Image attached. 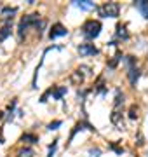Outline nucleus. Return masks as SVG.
Wrapping results in <instances>:
<instances>
[{
  "label": "nucleus",
  "instance_id": "obj_17",
  "mask_svg": "<svg viewBox=\"0 0 148 157\" xmlns=\"http://www.w3.org/2000/svg\"><path fill=\"white\" fill-rule=\"evenodd\" d=\"M120 103H124V94L117 91V96H115V107H120Z\"/></svg>",
  "mask_w": 148,
  "mask_h": 157
},
{
  "label": "nucleus",
  "instance_id": "obj_16",
  "mask_svg": "<svg viewBox=\"0 0 148 157\" xmlns=\"http://www.w3.org/2000/svg\"><path fill=\"white\" fill-rule=\"evenodd\" d=\"M17 157H33V150L31 148H21L17 152Z\"/></svg>",
  "mask_w": 148,
  "mask_h": 157
},
{
  "label": "nucleus",
  "instance_id": "obj_21",
  "mask_svg": "<svg viewBox=\"0 0 148 157\" xmlns=\"http://www.w3.org/2000/svg\"><path fill=\"white\" fill-rule=\"evenodd\" d=\"M56 141H57V140H56ZM56 141L51 145V148H49V155H47V157H52V154H54V150H56V145H57Z\"/></svg>",
  "mask_w": 148,
  "mask_h": 157
},
{
  "label": "nucleus",
  "instance_id": "obj_8",
  "mask_svg": "<svg viewBox=\"0 0 148 157\" xmlns=\"http://www.w3.org/2000/svg\"><path fill=\"white\" fill-rule=\"evenodd\" d=\"M127 75H129V82L134 86L136 84V80L139 78V70H138L136 67H131L129 68V72H127Z\"/></svg>",
  "mask_w": 148,
  "mask_h": 157
},
{
  "label": "nucleus",
  "instance_id": "obj_18",
  "mask_svg": "<svg viewBox=\"0 0 148 157\" xmlns=\"http://www.w3.org/2000/svg\"><path fill=\"white\" fill-rule=\"evenodd\" d=\"M59 126H61V121H54V122H51L49 126H47V129H51L52 131V129H57Z\"/></svg>",
  "mask_w": 148,
  "mask_h": 157
},
{
  "label": "nucleus",
  "instance_id": "obj_7",
  "mask_svg": "<svg viewBox=\"0 0 148 157\" xmlns=\"http://www.w3.org/2000/svg\"><path fill=\"white\" fill-rule=\"evenodd\" d=\"M136 9L141 12V16L145 19H148V2L146 0H138L136 2Z\"/></svg>",
  "mask_w": 148,
  "mask_h": 157
},
{
  "label": "nucleus",
  "instance_id": "obj_11",
  "mask_svg": "<svg viewBox=\"0 0 148 157\" xmlns=\"http://www.w3.org/2000/svg\"><path fill=\"white\" fill-rule=\"evenodd\" d=\"M75 6L80 7V9H84V11H89L94 7V2H89V0H80V2H75Z\"/></svg>",
  "mask_w": 148,
  "mask_h": 157
},
{
  "label": "nucleus",
  "instance_id": "obj_10",
  "mask_svg": "<svg viewBox=\"0 0 148 157\" xmlns=\"http://www.w3.org/2000/svg\"><path fill=\"white\" fill-rule=\"evenodd\" d=\"M65 94H66V87H65V86H59L56 89H52V96H54L56 100H61Z\"/></svg>",
  "mask_w": 148,
  "mask_h": 157
},
{
  "label": "nucleus",
  "instance_id": "obj_2",
  "mask_svg": "<svg viewBox=\"0 0 148 157\" xmlns=\"http://www.w3.org/2000/svg\"><path fill=\"white\" fill-rule=\"evenodd\" d=\"M99 33H101V23L99 21L89 19V21L84 23V26H82V35H84L86 39L92 40V39H96Z\"/></svg>",
  "mask_w": 148,
  "mask_h": 157
},
{
  "label": "nucleus",
  "instance_id": "obj_12",
  "mask_svg": "<svg viewBox=\"0 0 148 157\" xmlns=\"http://www.w3.org/2000/svg\"><path fill=\"white\" fill-rule=\"evenodd\" d=\"M14 12H16V9H14V7H6V9L2 11V17H4L6 21H9V19L12 21V14H14Z\"/></svg>",
  "mask_w": 148,
  "mask_h": 157
},
{
  "label": "nucleus",
  "instance_id": "obj_4",
  "mask_svg": "<svg viewBox=\"0 0 148 157\" xmlns=\"http://www.w3.org/2000/svg\"><path fill=\"white\" fill-rule=\"evenodd\" d=\"M66 33H68V30L65 28L61 23H56V25H52L51 32H49V37L51 39H57V37H65Z\"/></svg>",
  "mask_w": 148,
  "mask_h": 157
},
{
  "label": "nucleus",
  "instance_id": "obj_3",
  "mask_svg": "<svg viewBox=\"0 0 148 157\" xmlns=\"http://www.w3.org/2000/svg\"><path fill=\"white\" fill-rule=\"evenodd\" d=\"M98 12L101 17H117L120 12V6L117 2H106V4L98 7Z\"/></svg>",
  "mask_w": 148,
  "mask_h": 157
},
{
  "label": "nucleus",
  "instance_id": "obj_5",
  "mask_svg": "<svg viewBox=\"0 0 148 157\" xmlns=\"http://www.w3.org/2000/svg\"><path fill=\"white\" fill-rule=\"evenodd\" d=\"M79 52L82 54V56H94V54H98L99 51H98L92 44H80L79 45Z\"/></svg>",
  "mask_w": 148,
  "mask_h": 157
},
{
  "label": "nucleus",
  "instance_id": "obj_9",
  "mask_svg": "<svg viewBox=\"0 0 148 157\" xmlns=\"http://www.w3.org/2000/svg\"><path fill=\"white\" fill-rule=\"evenodd\" d=\"M11 23H12V21H6L4 28L0 30V42L6 39V37H9V35H11Z\"/></svg>",
  "mask_w": 148,
  "mask_h": 157
},
{
  "label": "nucleus",
  "instance_id": "obj_13",
  "mask_svg": "<svg viewBox=\"0 0 148 157\" xmlns=\"http://www.w3.org/2000/svg\"><path fill=\"white\" fill-rule=\"evenodd\" d=\"M21 140H23V141H28V143H37V141H39V138H37L35 135H30V133H24V135L21 136Z\"/></svg>",
  "mask_w": 148,
  "mask_h": 157
},
{
  "label": "nucleus",
  "instance_id": "obj_20",
  "mask_svg": "<svg viewBox=\"0 0 148 157\" xmlns=\"http://www.w3.org/2000/svg\"><path fill=\"white\" fill-rule=\"evenodd\" d=\"M99 154H101V152L98 150V148H91V150H89V157H99Z\"/></svg>",
  "mask_w": 148,
  "mask_h": 157
},
{
  "label": "nucleus",
  "instance_id": "obj_15",
  "mask_svg": "<svg viewBox=\"0 0 148 157\" xmlns=\"http://www.w3.org/2000/svg\"><path fill=\"white\" fill-rule=\"evenodd\" d=\"M117 37H120V39H124V40L129 37V33L125 32V26H122V25H119V26H117Z\"/></svg>",
  "mask_w": 148,
  "mask_h": 157
},
{
  "label": "nucleus",
  "instance_id": "obj_19",
  "mask_svg": "<svg viewBox=\"0 0 148 157\" xmlns=\"http://www.w3.org/2000/svg\"><path fill=\"white\" fill-rule=\"evenodd\" d=\"M138 108L136 107H131V110H129V117H131V119H136L138 117Z\"/></svg>",
  "mask_w": 148,
  "mask_h": 157
},
{
  "label": "nucleus",
  "instance_id": "obj_6",
  "mask_svg": "<svg viewBox=\"0 0 148 157\" xmlns=\"http://www.w3.org/2000/svg\"><path fill=\"white\" fill-rule=\"evenodd\" d=\"M82 129H89V131H94V128H92L89 122H77V126H75V129L72 131V135H70V140L66 141V145H70V141L73 140V136L79 133V131H82Z\"/></svg>",
  "mask_w": 148,
  "mask_h": 157
},
{
  "label": "nucleus",
  "instance_id": "obj_14",
  "mask_svg": "<svg viewBox=\"0 0 148 157\" xmlns=\"http://www.w3.org/2000/svg\"><path fill=\"white\" fill-rule=\"evenodd\" d=\"M72 80H73V82H75L77 86H80V84H82V80H84V75L80 73V68H79V70H77L75 73H73V77H72Z\"/></svg>",
  "mask_w": 148,
  "mask_h": 157
},
{
  "label": "nucleus",
  "instance_id": "obj_1",
  "mask_svg": "<svg viewBox=\"0 0 148 157\" xmlns=\"http://www.w3.org/2000/svg\"><path fill=\"white\" fill-rule=\"evenodd\" d=\"M40 14L39 12H33V14H28V16H24L21 21H19V26H17V35H19V39H23L24 33H26V30L33 25V26H39L40 25Z\"/></svg>",
  "mask_w": 148,
  "mask_h": 157
}]
</instances>
